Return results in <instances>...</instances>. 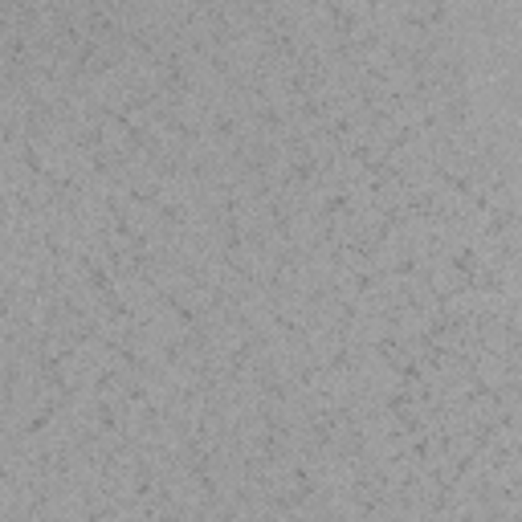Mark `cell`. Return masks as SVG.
Masks as SVG:
<instances>
[{"label":"cell","instance_id":"6da1fadb","mask_svg":"<svg viewBox=\"0 0 522 522\" xmlns=\"http://www.w3.org/2000/svg\"><path fill=\"white\" fill-rule=\"evenodd\" d=\"M481 380H485V384H494V388L506 380V367H502V359H498V355H485V359H481Z\"/></svg>","mask_w":522,"mask_h":522}]
</instances>
